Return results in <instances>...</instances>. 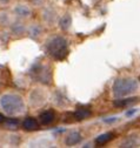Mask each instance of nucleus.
Masks as SVG:
<instances>
[{
    "label": "nucleus",
    "instance_id": "nucleus-1",
    "mask_svg": "<svg viewBox=\"0 0 140 148\" xmlns=\"http://www.w3.org/2000/svg\"><path fill=\"white\" fill-rule=\"evenodd\" d=\"M139 89V82L135 79H118L113 84V95L117 99L128 97Z\"/></svg>",
    "mask_w": 140,
    "mask_h": 148
},
{
    "label": "nucleus",
    "instance_id": "nucleus-2",
    "mask_svg": "<svg viewBox=\"0 0 140 148\" xmlns=\"http://www.w3.org/2000/svg\"><path fill=\"white\" fill-rule=\"evenodd\" d=\"M0 105H1L3 109L10 115H14V114H19L21 113L25 105L23 99L19 95L15 94H6L0 99Z\"/></svg>",
    "mask_w": 140,
    "mask_h": 148
},
{
    "label": "nucleus",
    "instance_id": "nucleus-3",
    "mask_svg": "<svg viewBox=\"0 0 140 148\" xmlns=\"http://www.w3.org/2000/svg\"><path fill=\"white\" fill-rule=\"evenodd\" d=\"M47 51L48 53L57 60H62L66 58L68 53L67 41L61 38V36H56V38L51 39L47 44Z\"/></svg>",
    "mask_w": 140,
    "mask_h": 148
},
{
    "label": "nucleus",
    "instance_id": "nucleus-4",
    "mask_svg": "<svg viewBox=\"0 0 140 148\" xmlns=\"http://www.w3.org/2000/svg\"><path fill=\"white\" fill-rule=\"evenodd\" d=\"M80 141H81V134L79 132H75V131L69 133L66 136V140H65V142H66L67 146H74V145L79 143Z\"/></svg>",
    "mask_w": 140,
    "mask_h": 148
},
{
    "label": "nucleus",
    "instance_id": "nucleus-5",
    "mask_svg": "<svg viewBox=\"0 0 140 148\" xmlns=\"http://www.w3.org/2000/svg\"><path fill=\"white\" fill-rule=\"evenodd\" d=\"M39 119H40V122L43 125H51L56 119V114H54L53 110H46V112L41 113Z\"/></svg>",
    "mask_w": 140,
    "mask_h": 148
},
{
    "label": "nucleus",
    "instance_id": "nucleus-6",
    "mask_svg": "<svg viewBox=\"0 0 140 148\" xmlns=\"http://www.w3.org/2000/svg\"><path fill=\"white\" fill-rule=\"evenodd\" d=\"M23 127L26 131H37L39 128V122L34 118H27L23 122Z\"/></svg>",
    "mask_w": 140,
    "mask_h": 148
},
{
    "label": "nucleus",
    "instance_id": "nucleus-7",
    "mask_svg": "<svg viewBox=\"0 0 140 148\" xmlns=\"http://www.w3.org/2000/svg\"><path fill=\"white\" fill-rule=\"evenodd\" d=\"M113 139V133H105V134H101L99 135L97 139H95V143L101 146V145H105L107 143L108 141H111Z\"/></svg>",
    "mask_w": 140,
    "mask_h": 148
},
{
    "label": "nucleus",
    "instance_id": "nucleus-8",
    "mask_svg": "<svg viewBox=\"0 0 140 148\" xmlns=\"http://www.w3.org/2000/svg\"><path fill=\"white\" fill-rule=\"evenodd\" d=\"M91 115V110L86 109V108H79L77 109V112L74 113V118L77 120H84L86 118H89Z\"/></svg>",
    "mask_w": 140,
    "mask_h": 148
},
{
    "label": "nucleus",
    "instance_id": "nucleus-9",
    "mask_svg": "<svg viewBox=\"0 0 140 148\" xmlns=\"http://www.w3.org/2000/svg\"><path fill=\"white\" fill-rule=\"evenodd\" d=\"M137 101V98H130V99H117V101L114 102V105L117 107H125V106H128L131 103H134Z\"/></svg>",
    "mask_w": 140,
    "mask_h": 148
},
{
    "label": "nucleus",
    "instance_id": "nucleus-10",
    "mask_svg": "<svg viewBox=\"0 0 140 148\" xmlns=\"http://www.w3.org/2000/svg\"><path fill=\"white\" fill-rule=\"evenodd\" d=\"M5 123H6V126L8 127V128H16L18 127V125H19V121L18 120H15V119H5Z\"/></svg>",
    "mask_w": 140,
    "mask_h": 148
},
{
    "label": "nucleus",
    "instance_id": "nucleus-11",
    "mask_svg": "<svg viewBox=\"0 0 140 148\" xmlns=\"http://www.w3.org/2000/svg\"><path fill=\"white\" fill-rule=\"evenodd\" d=\"M16 12H21L23 14L21 15H27L28 14V10L27 8H24V7H18V8H16Z\"/></svg>",
    "mask_w": 140,
    "mask_h": 148
},
{
    "label": "nucleus",
    "instance_id": "nucleus-12",
    "mask_svg": "<svg viewBox=\"0 0 140 148\" xmlns=\"http://www.w3.org/2000/svg\"><path fill=\"white\" fill-rule=\"evenodd\" d=\"M4 121H5V116L0 113V122H4Z\"/></svg>",
    "mask_w": 140,
    "mask_h": 148
}]
</instances>
